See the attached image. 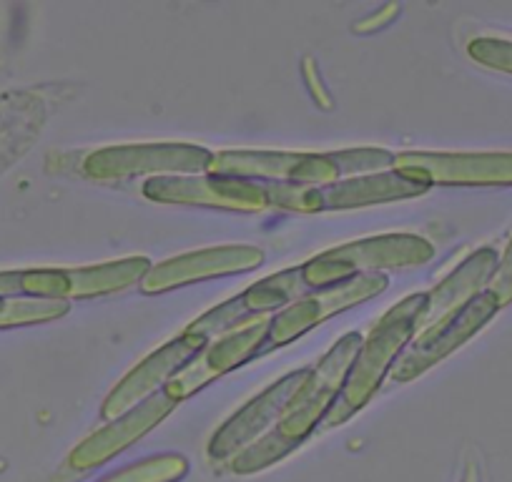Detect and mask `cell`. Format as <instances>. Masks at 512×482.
<instances>
[{
	"label": "cell",
	"mask_w": 512,
	"mask_h": 482,
	"mask_svg": "<svg viewBox=\"0 0 512 482\" xmlns=\"http://www.w3.org/2000/svg\"><path fill=\"white\" fill-rule=\"evenodd\" d=\"M359 344H362L359 332L342 334L317 365L309 367L307 380L294 392L287 412L272 427V432H267L262 440L246 447L231 460V470L236 475H254V472L272 467L274 462H282L297 447H302L319 425H324L334 402L342 395Z\"/></svg>",
	"instance_id": "obj_1"
},
{
	"label": "cell",
	"mask_w": 512,
	"mask_h": 482,
	"mask_svg": "<svg viewBox=\"0 0 512 482\" xmlns=\"http://www.w3.org/2000/svg\"><path fill=\"white\" fill-rule=\"evenodd\" d=\"M422 314H425V292L410 294L374 322L367 337H362L342 395L337 397L322 427L344 425L349 417L357 415L374 400L384 380L395 370L397 359L420 332Z\"/></svg>",
	"instance_id": "obj_2"
},
{
	"label": "cell",
	"mask_w": 512,
	"mask_h": 482,
	"mask_svg": "<svg viewBox=\"0 0 512 482\" xmlns=\"http://www.w3.org/2000/svg\"><path fill=\"white\" fill-rule=\"evenodd\" d=\"M435 257L432 241L420 234H377L354 239L342 247L319 252L302 264L304 282L312 289L342 284L362 274H382L387 269L422 267Z\"/></svg>",
	"instance_id": "obj_3"
},
{
	"label": "cell",
	"mask_w": 512,
	"mask_h": 482,
	"mask_svg": "<svg viewBox=\"0 0 512 482\" xmlns=\"http://www.w3.org/2000/svg\"><path fill=\"white\" fill-rule=\"evenodd\" d=\"M267 186L269 206L297 214H327V211L367 209L377 204H392L425 196L430 186L400 174V171H382V174L352 176L324 186H289V184H264Z\"/></svg>",
	"instance_id": "obj_4"
},
{
	"label": "cell",
	"mask_w": 512,
	"mask_h": 482,
	"mask_svg": "<svg viewBox=\"0 0 512 482\" xmlns=\"http://www.w3.org/2000/svg\"><path fill=\"white\" fill-rule=\"evenodd\" d=\"M214 151L186 141L123 144L91 151L83 159V174L91 181H123L136 176H194L209 171Z\"/></svg>",
	"instance_id": "obj_5"
},
{
	"label": "cell",
	"mask_w": 512,
	"mask_h": 482,
	"mask_svg": "<svg viewBox=\"0 0 512 482\" xmlns=\"http://www.w3.org/2000/svg\"><path fill=\"white\" fill-rule=\"evenodd\" d=\"M149 257H123L116 262L93 264L76 269H21V297L56 299H98L126 292L146 279L151 272Z\"/></svg>",
	"instance_id": "obj_6"
},
{
	"label": "cell",
	"mask_w": 512,
	"mask_h": 482,
	"mask_svg": "<svg viewBox=\"0 0 512 482\" xmlns=\"http://www.w3.org/2000/svg\"><path fill=\"white\" fill-rule=\"evenodd\" d=\"M304 294H309V287L304 282L302 264H299V267L284 269V272L272 274V277H264L262 282L251 284V287H246L236 297L216 304L209 312L196 317L184 332L194 334V337L204 339L209 344L214 339L226 337V334L246 327V324L269 319V314L274 317L282 309H287L289 304L302 299Z\"/></svg>",
	"instance_id": "obj_7"
},
{
	"label": "cell",
	"mask_w": 512,
	"mask_h": 482,
	"mask_svg": "<svg viewBox=\"0 0 512 482\" xmlns=\"http://www.w3.org/2000/svg\"><path fill=\"white\" fill-rule=\"evenodd\" d=\"M387 287H390V279L384 274H362V277H354L349 282L329 284V287L304 294L302 299H297V302L289 304L287 309H282V312L269 319L264 352L297 342L299 337L312 332L314 327L327 322L329 317H337V314L347 312L357 304L379 297V294L387 292Z\"/></svg>",
	"instance_id": "obj_8"
},
{
	"label": "cell",
	"mask_w": 512,
	"mask_h": 482,
	"mask_svg": "<svg viewBox=\"0 0 512 482\" xmlns=\"http://www.w3.org/2000/svg\"><path fill=\"white\" fill-rule=\"evenodd\" d=\"M209 174L289 186H324L342 179L329 151L304 154V151L226 149L216 151L209 164Z\"/></svg>",
	"instance_id": "obj_9"
},
{
	"label": "cell",
	"mask_w": 512,
	"mask_h": 482,
	"mask_svg": "<svg viewBox=\"0 0 512 482\" xmlns=\"http://www.w3.org/2000/svg\"><path fill=\"white\" fill-rule=\"evenodd\" d=\"M141 194L154 204L204 206V209L239 211V214H259L269 209L264 184L209 174V171L194 176H156V179L144 181Z\"/></svg>",
	"instance_id": "obj_10"
},
{
	"label": "cell",
	"mask_w": 512,
	"mask_h": 482,
	"mask_svg": "<svg viewBox=\"0 0 512 482\" xmlns=\"http://www.w3.org/2000/svg\"><path fill=\"white\" fill-rule=\"evenodd\" d=\"M497 307H500V302H497L490 292L477 294L470 304L457 309L455 314H450V317L442 319V322L417 332V337L412 339L410 347H407L405 352H402V357L397 359L390 380L395 382V385H407V382L425 375V372L432 370L437 362H442V359L450 357L452 352H457L462 344L470 342V339L495 317Z\"/></svg>",
	"instance_id": "obj_11"
},
{
	"label": "cell",
	"mask_w": 512,
	"mask_h": 482,
	"mask_svg": "<svg viewBox=\"0 0 512 482\" xmlns=\"http://www.w3.org/2000/svg\"><path fill=\"white\" fill-rule=\"evenodd\" d=\"M206 347L204 339L194 337L189 332H181L179 337L161 344L156 352L144 357L139 365L116 382L101 405V417L106 422L126 415L128 410L139 407L141 402L151 400L154 395L164 392V387L189 365L191 359Z\"/></svg>",
	"instance_id": "obj_12"
},
{
	"label": "cell",
	"mask_w": 512,
	"mask_h": 482,
	"mask_svg": "<svg viewBox=\"0 0 512 482\" xmlns=\"http://www.w3.org/2000/svg\"><path fill=\"white\" fill-rule=\"evenodd\" d=\"M309 367H302V370H294L289 372V375L279 377V380L272 382L267 390L259 392L256 397H251L241 410H236L234 415L211 435L209 447H206L211 460H234L239 452H244L246 447H251L254 442L262 440L267 432H272V427L277 425L284 417V412H287L294 392H297L299 387H302V382L307 380Z\"/></svg>",
	"instance_id": "obj_13"
},
{
	"label": "cell",
	"mask_w": 512,
	"mask_h": 482,
	"mask_svg": "<svg viewBox=\"0 0 512 482\" xmlns=\"http://www.w3.org/2000/svg\"><path fill=\"white\" fill-rule=\"evenodd\" d=\"M392 169L427 186L512 184V154L402 151V154H395Z\"/></svg>",
	"instance_id": "obj_14"
},
{
	"label": "cell",
	"mask_w": 512,
	"mask_h": 482,
	"mask_svg": "<svg viewBox=\"0 0 512 482\" xmlns=\"http://www.w3.org/2000/svg\"><path fill=\"white\" fill-rule=\"evenodd\" d=\"M262 264L264 252L259 247H251V244H224V247L186 252L154 264L144 282H141V292L166 294L174 292V289L189 287V284L254 272Z\"/></svg>",
	"instance_id": "obj_15"
},
{
	"label": "cell",
	"mask_w": 512,
	"mask_h": 482,
	"mask_svg": "<svg viewBox=\"0 0 512 482\" xmlns=\"http://www.w3.org/2000/svg\"><path fill=\"white\" fill-rule=\"evenodd\" d=\"M272 319V317H269ZM269 319L262 322L246 324V327L236 329V332L219 337L216 342H209L189 365L164 387L166 395L174 402H184L186 397L196 395L211 382L221 380L224 375L234 372L236 367L246 365L254 357L264 352V342H267Z\"/></svg>",
	"instance_id": "obj_16"
},
{
	"label": "cell",
	"mask_w": 512,
	"mask_h": 482,
	"mask_svg": "<svg viewBox=\"0 0 512 482\" xmlns=\"http://www.w3.org/2000/svg\"><path fill=\"white\" fill-rule=\"evenodd\" d=\"M176 405L179 402L171 400L166 392H159V395L141 402L134 410H128L126 415L106 422V425L98 427L96 432H91L86 440H81L73 447L66 460L68 467L76 472H86L113 460V457L121 455L134 442H139L141 437L149 435L151 430H156L176 410Z\"/></svg>",
	"instance_id": "obj_17"
},
{
	"label": "cell",
	"mask_w": 512,
	"mask_h": 482,
	"mask_svg": "<svg viewBox=\"0 0 512 482\" xmlns=\"http://www.w3.org/2000/svg\"><path fill=\"white\" fill-rule=\"evenodd\" d=\"M495 269L497 257L492 249H480V252L470 254L460 267L452 269L435 289L425 292V314H422L420 332L470 304Z\"/></svg>",
	"instance_id": "obj_18"
},
{
	"label": "cell",
	"mask_w": 512,
	"mask_h": 482,
	"mask_svg": "<svg viewBox=\"0 0 512 482\" xmlns=\"http://www.w3.org/2000/svg\"><path fill=\"white\" fill-rule=\"evenodd\" d=\"M71 312V302L31 297H0V332L3 329L33 327V324L58 322Z\"/></svg>",
	"instance_id": "obj_19"
},
{
	"label": "cell",
	"mask_w": 512,
	"mask_h": 482,
	"mask_svg": "<svg viewBox=\"0 0 512 482\" xmlns=\"http://www.w3.org/2000/svg\"><path fill=\"white\" fill-rule=\"evenodd\" d=\"M189 475V460L176 452H161V455L144 457L123 470L111 472L98 482H181Z\"/></svg>",
	"instance_id": "obj_20"
},
{
	"label": "cell",
	"mask_w": 512,
	"mask_h": 482,
	"mask_svg": "<svg viewBox=\"0 0 512 482\" xmlns=\"http://www.w3.org/2000/svg\"><path fill=\"white\" fill-rule=\"evenodd\" d=\"M329 156L337 164L342 179L382 174V171H392L395 166V154L387 149H344L329 151Z\"/></svg>",
	"instance_id": "obj_21"
},
{
	"label": "cell",
	"mask_w": 512,
	"mask_h": 482,
	"mask_svg": "<svg viewBox=\"0 0 512 482\" xmlns=\"http://www.w3.org/2000/svg\"><path fill=\"white\" fill-rule=\"evenodd\" d=\"M302 78H304V86H307L309 96L314 98V103H317L319 108H324V111H332L334 108V98L332 93H329V88L324 86L322 81V73H319L317 63H314V58H304L302 61Z\"/></svg>",
	"instance_id": "obj_22"
},
{
	"label": "cell",
	"mask_w": 512,
	"mask_h": 482,
	"mask_svg": "<svg viewBox=\"0 0 512 482\" xmlns=\"http://www.w3.org/2000/svg\"><path fill=\"white\" fill-rule=\"evenodd\" d=\"M402 6L400 3H390V6H382L379 11L369 13V16L359 18L357 23L352 26L354 33H359V36H372V33H379L384 31L387 26H392V23L397 21V16H400Z\"/></svg>",
	"instance_id": "obj_23"
},
{
	"label": "cell",
	"mask_w": 512,
	"mask_h": 482,
	"mask_svg": "<svg viewBox=\"0 0 512 482\" xmlns=\"http://www.w3.org/2000/svg\"><path fill=\"white\" fill-rule=\"evenodd\" d=\"M490 294L500 304H507L512 299V241L507 244L505 257H502L500 264H497L495 277H492Z\"/></svg>",
	"instance_id": "obj_24"
},
{
	"label": "cell",
	"mask_w": 512,
	"mask_h": 482,
	"mask_svg": "<svg viewBox=\"0 0 512 482\" xmlns=\"http://www.w3.org/2000/svg\"><path fill=\"white\" fill-rule=\"evenodd\" d=\"M0 297H21V269L0 272Z\"/></svg>",
	"instance_id": "obj_25"
},
{
	"label": "cell",
	"mask_w": 512,
	"mask_h": 482,
	"mask_svg": "<svg viewBox=\"0 0 512 482\" xmlns=\"http://www.w3.org/2000/svg\"><path fill=\"white\" fill-rule=\"evenodd\" d=\"M6 470V460H0V472Z\"/></svg>",
	"instance_id": "obj_26"
},
{
	"label": "cell",
	"mask_w": 512,
	"mask_h": 482,
	"mask_svg": "<svg viewBox=\"0 0 512 482\" xmlns=\"http://www.w3.org/2000/svg\"><path fill=\"white\" fill-rule=\"evenodd\" d=\"M462 482H475V480H472V477H470V475H467V477H465V480H462Z\"/></svg>",
	"instance_id": "obj_27"
}]
</instances>
